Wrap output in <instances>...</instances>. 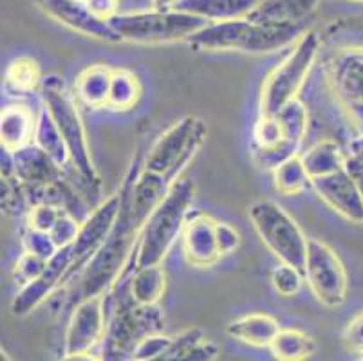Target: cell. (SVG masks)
I'll return each mask as SVG.
<instances>
[{
	"mask_svg": "<svg viewBox=\"0 0 363 361\" xmlns=\"http://www.w3.org/2000/svg\"><path fill=\"white\" fill-rule=\"evenodd\" d=\"M303 31L295 24H262L252 18L210 22L188 44L199 51H237L266 55L288 48Z\"/></svg>",
	"mask_w": 363,
	"mask_h": 361,
	"instance_id": "cell-1",
	"label": "cell"
},
{
	"mask_svg": "<svg viewBox=\"0 0 363 361\" xmlns=\"http://www.w3.org/2000/svg\"><path fill=\"white\" fill-rule=\"evenodd\" d=\"M196 199V184L188 177L177 179L172 184L168 194L157 208L147 218L140 235L134 266L136 270L147 266L163 264L164 257L170 253L172 246L181 238L183 228L192 213V204Z\"/></svg>",
	"mask_w": 363,
	"mask_h": 361,
	"instance_id": "cell-2",
	"label": "cell"
},
{
	"mask_svg": "<svg viewBox=\"0 0 363 361\" xmlns=\"http://www.w3.org/2000/svg\"><path fill=\"white\" fill-rule=\"evenodd\" d=\"M114 287L120 293H114L112 298L107 331L101 342V360L134 361V352L145 336L163 333V314L157 306H138L132 302L125 278Z\"/></svg>",
	"mask_w": 363,
	"mask_h": 361,
	"instance_id": "cell-3",
	"label": "cell"
},
{
	"mask_svg": "<svg viewBox=\"0 0 363 361\" xmlns=\"http://www.w3.org/2000/svg\"><path fill=\"white\" fill-rule=\"evenodd\" d=\"M42 107L48 109L56 127L60 130L69 150L71 167L91 190L100 188V175H98L94 161H92L91 147H89L87 132L78 111V99L72 92L67 91L65 84L58 76H48L42 84Z\"/></svg>",
	"mask_w": 363,
	"mask_h": 361,
	"instance_id": "cell-4",
	"label": "cell"
},
{
	"mask_svg": "<svg viewBox=\"0 0 363 361\" xmlns=\"http://www.w3.org/2000/svg\"><path fill=\"white\" fill-rule=\"evenodd\" d=\"M322 48V35L316 31H303L293 42L291 51L264 78L260 87V114L275 116L280 109L298 99L313 65Z\"/></svg>",
	"mask_w": 363,
	"mask_h": 361,
	"instance_id": "cell-5",
	"label": "cell"
},
{
	"mask_svg": "<svg viewBox=\"0 0 363 361\" xmlns=\"http://www.w3.org/2000/svg\"><path fill=\"white\" fill-rule=\"evenodd\" d=\"M206 20L179 9H150L140 13H120L111 26L120 42L138 45H161L190 40L206 26Z\"/></svg>",
	"mask_w": 363,
	"mask_h": 361,
	"instance_id": "cell-6",
	"label": "cell"
},
{
	"mask_svg": "<svg viewBox=\"0 0 363 361\" xmlns=\"http://www.w3.org/2000/svg\"><path fill=\"white\" fill-rule=\"evenodd\" d=\"M253 230L260 243L282 264L296 267L303 273L308 257L309 238L303 235L295 218L272 199H260L247 208Z\"/></svg>",
	"mask_w": 363,
	"mask_h": 361,
	"instance_id": "cell-7",
	"label": "cell"
},
{
	"mask_svg": "<svg viewBox=\"0 0 363 361\" xmlns=\"http://www.w3.org/2000/svg\"><path fill=\"white\" fill-rule=\"evenodd\" d=\"M323 72L329 92L358 138L363 135V45H336Z\"/></svg>",
	"mask_w": 363,
	"mask_h": 361,
	"instance_id": "cell-8",
	"label": "cell"
},
{
	"mask_svg": "<svg viewBox=\"0 0 363 361\" xmlns=\"http://www.w3.org/2000/svg\"><path fill=\"white\" fill-rule=\"evenodd\" d=\"M206 134V123L201 119L194 116L177 119L148 148L143 157V168L164 175L168 183L174 184L183 177L184 168L203 147Z\"/></svg>",
	"mask_w": 363,
	"mask_h": 361,
	"instance_id": "cell-9",
	"label": "cell"
},
{
	"mask_svg": "<svg viewBox=\"0 0 363 361\" xmlns=\"http://www.w3.org/2000/svg\"><path fill=\"white\" fill-rule=\"evenodd\" d=\"M303 278L322 306L336 309L347 300L349 277L342 258L329 244L309 238Z\"/></svg>",
	"mask_w": 363,
	"mask_h": 361,
	"instance_id": "cell-10",
	"label": "cell"
},
{
	"mask_svg": "<svg viewBox=\"0 0 363 361\" xmlns=\"http://www.w3.org/2000/svg\"><path fill=\"white\" fill-rule=\"evenodd\" d=\"M107 294L104 296L82 298L76 304L64 340V354L91 352L100 342H104L107 331Z\"/></svg>",
	"mask_w": 363,
	"mask_h": 361,
	"instance_id": "cell-11",
	"label": "cell"
},
{
	"mask_svg": "<svg viewBox=\"0 0 363 361\" xmlns=\"http://www.w3.org/2000/svg\"><path fill=\"white\" fill-rule=\"evenodd\" d=\"M121 206V197L120 191L111 197L104 199L87 217L82 221L80 231L76 235V240L72 243V267L71 273L78 270V266H87L94 255L98 253L108 235L114 230V224L118 221Z\"/></svg>",
	"mask_w": 363,
	"mask_h": 361,
	"instance_id": "cell-12",
	"label": "cell"
},
{
	"mask_svg": "<svg viewBox=\"0 0 363 361\" xmlns=\"http://www.w3.org/2000/svg\"><path fill=\"white\" fill-rule=\"evenodd\" d=\"M72 246L60 248L51 258L48 260V266L42 271L40 277H36L29 284L21 287V291L15 294L11 302V311L15 316H26L33 313L38 306L51 296L52 291L60 286L67 274H71L72 267Z\"/></svg>",
	"mask_w": 363,
	"mask_h": 361,
	"instance_id": "cell-13",
	"label": "cell"
},
{
	"mask_svg": "<svg viewBox=\"0 0 363 361\" xmlns=\"http://www.w3.org/2000/svg\"><path fill=\"white\" fill-rule=\"evenodd\" d=\"M49 18L56 20L58 24L65 26L71 31L82 36H87L100 42H120L118 35L112 29L111 22L96 18L87 9V6L78 0H33Z\"/></svg>",
	"mask_w": 363,
	"mask_h": 361,
	"instance_id": "cell-14",
	"label": "cell"
},
{
	"mask_svg": "<svg viewBox=\"0 0 363 361\" xmlns=\"http://www.w3.org/2000/svg\"><path fill=\"white\" fill-rule=\"evenodd\" d=\"M313 190L325 206L352 224H363V195L347 167L313 181Z\"/></svg>",
	"mask_w": 363,
	"mask_h": 361,
	"instance_id": "cell-15",
	"label": "cell"
},
{
	"mask_svg": "<svg viewBox=\"0 0 363 361\" xmlns=\"http://www.w3.org/2000/svg\"><path fill=\"white\" fill-rule=\"evenodd\" d=\"M217 221L203 211H194L188 217L181 233V246L188 264L194 267H212L220 258L216 233Z\"/></svg>",
	"mask_w": 363,
	"mask_h": 361,
	"instance_id": "cell-16",
	"label": "cell"
},
{
	"mask_svg": "<svg viewBox=\"0 0 363 361\" xmlns=\"http://www.w3.org/2000/svg\"><path fill=\"white\" fill-rule=\"evenodd\" d=\"M13 174L24 187H44L62 179V168L35 143L11 154Z\"/></svg>",
	"mask_w": 363,
	"mask_h": 361,
	"instance_id": "cell-17",
	"label": "cell"
},
{
	"mask_svg": "<svg viewBox=\"0 0 363 361\" xmlns=\"http://www.w3.org/2000/svg\"><path fill=\"white\" fill-rule=\"evenodd\" d=\"M36 118L33 111L26 105H8L0 114V139L2 150L16 152L28 147L35 139Z\"/></svg>",
	"mask_w": 363,
	"mask_h": 361,
	"instance_id": "cell-18",
	"label": "cell"
},
{
	"mask_svg": "<svg viewBox=\"0 0 363 361\" xmlns=\"http://www.w3.org/2000/svg\"><path fill=\"white\" fill-rule=\"evenodd\" d=\"M280 329L282 327H280L279 320L273 318L272 314L252 313L232 320L228 323L226 333L228 336L244 343V345L257 347V349L267 347L269 349Z\"/></svg>",
	"mask_w": 363,
	"mask_h": 361,
	"instance_id": "cell-19",
	"label": "cell"
},
{
	"mask_svg": "<svg viewBox=\"0 0 363 361\" xmlns=\"http://www.w3.org/2000/svg\"><path fill=\"white\" fill-rule=\"evenodd\" d=\"M259 4L260 0H177L174 9L199 16L210 24L247 18Z\"/></svg>",
	"mask_w": 363,
	"mask_h": 361,
	"instance_id": "cell-20",
	"label": "cell"
},
{
	"mask_svg": "<svg viewBox=\"0 0 363 361\" xmlns=\"http://www.w3.org/2000/svg\"><path fill=\"white\" fill-rule=\"evenodd\" d=\"M112 71L107 64H94L85 67L74 82V96L78 104L87 109H107L111 91Z\"/></svg>",
	"mask_w": 363,
	"mask_h": 361,
	"instance_id": "cell-21",
	"label": "cell"
},
{
	"mask_svg": "<svg viewBox=\"0 0 363 361\" xmlns=\"http://www.w3.org/2000/svg\"><path fill=\"white\" fill-rule=\"evenodd\" d=\"M318 4L320 0H260V4L247 18L262 24L300 26V22L308 18Z\"/></svg>",
	"mask_w": 363,
	"mask_h": 361,
	"instance_id": "cell-22",
	"label": "cell"
},
{
	"mask_svg": "<svg viewBox=\"0 0 363 361\" xmlns=\"http://www.w3.org/2000/svg\"><path fill=\"white\" fill-rule=\"evenodd\" d=\"M125 278L132 302L138 306H157L167 289V273L161 264L134 270Z\"/></svg>",
	"mask_w": 363,
	"mask_h": 361,
	"instance_id": "cell-23",
	"label": "cell"
},
{
	"mask_svg": "<svg viewBox=\"0 0 363 361\" xmlns=\"http://www.w3.org/2000/svg\"><path fill=\"white\" fill-rule=\"evenodd\" d=\"M347 159L349 154H345L342 147L333 139H322L302 155L303 167L311 175L313 181L343 170L347 167Z\"/></svg>",
	"mask_w": 363,
	"mask_h": 361,
	"instance_id": "cell-24",
	"label": "cell"
},
{
	"mask_svg": "<svg viewBox=\"0 0 363 361\" xmlns=\"http://www.w3.org/2000/svg\"><path fill=\"white\" fill-rule=\"evenodd\" d=\"M219 347L201 329H188L174 336L170 350L161 361H216Z\"/></svg>",
	"mask_w": 363,
	"mask_h": 361,
	"instance_id": "cell-25",
	"label": "cell"
},
{
	"mask_svg": "<svg viewBox=\"0 0 363 361\" xmlns=\"http://www.w3.org/2000/svg\"><path fill=\"white\" fill-rule=\"evenodd\" d=\"M40 65L29 56H21L9 62L4 71V87L13 96H28L36 89H42Z\"/></svg>",
	"mask_w": 363,
	"mask_h": 361,
	"instance_id": "cell-26",
	"label": "cell"
},
{
	"mask_svg": "<svg viewBox=\"0 0 363 361\" xmlns=\"http://www.w3.org/2000/svg\"><path fill=\"white\" fill-rule=\"evenodd\" d=\"M269 352L277 361H308L315 356L316 343L308 333L300 329H280Z\"/></svg>",
	"mask_w": 363,
	"mask_h": 361,
	"instance_id": "cell-27",
	"label": "cell"
},
{
	"mask_svg": "<svg viewBox=\"0 0 363 361\" xmlns=\"http://www.w3.org/2000/svg\"><path fill=\"white\" fill-rule=\"evenodd\" d=\"M36 116H38V118H36L35 139H33V143L38 148H42V150H44L60 168H64L67 163L71 165L69 150L67 147H65L64 138H62L60 130L56 127L55 119L51 118L48 109L42 107L40 112Z\"/></svg>",
	"mask_w": 363,
	"mask_h": 361,
	"instance_id": "cell-28",
	"label": "cell"
},
{
	"mask_svg": "<svg viewBox=\"0 0 363 361\" xmlns=\"http://www.w3.org/2000/svg\"><path fill=\"white\" fill-rule=\"evenodd\" d=\"M140 78L132 71L116 67L112 71L111 91H108L107 109L114 112H127L136 107L141 99Z\"/></svg>",
	"mask_w": 363,
	"mask_h": 361,
	"instance_id": "cell-29",
	"label": "cell"
},
{
	"mask_svg": "<svg viewBox=\"0 0 363 361\" xmlns=\"http://www.w3.org/2000/svg\"><path fill=\"white\" fill-rule=\"evenodd\" d=\"M275 190L284 195H298L313 188V179L303 167L302 155H293L272 170Z\"/></svg>",
	"mask_w": 363,
	"mask_h": 361,
	"instance_id": "cell-30",
	"label": "cell"
},
{
	"mask_svg": "<svg viewBox=\"0 0 363 361\" xmlns=\"http://www.w3.org/2000/svg\"><path fill=\"white\" fill-rule=\"evenodd\" d=\"M275 116L279 119L286 139H288L289 143L300 147L309 128V114L306 105L300 99H295V101L288 104L284 109H280Z\"/></svg>",
	"mask_w": 363,
	"mask_h": 361,
	"instance_id": "cell-31",
	"label": "cell"
},
{
	"mask_svg": "<svg viewBox=\"0 0 363 361\" xmlns=\"http://www.w3.org/2000/svg\"><path fill=\"white\" fill-rule=\"evenodd\" d=\"M303 280H306V278H303L302 271L289 266V264L280 262L279 266L272 271L273 289L284 298H291L295 296V294H298Z\"/></svg>",
	"mask_w": 363,
	"mask_h": 361,
	"instance_id": "cell-32",
	"label": "cell"
},
{
	"mask_svg": "<svg viewBox=\"0 0 363 361\" xmlns=\"http://www.w3.org/2000/svg\"><path fill=\"white\" fill-rule=\"evenodd\" d=\"M174 343V336H168L164 333H152L141 340L134 352V361H154L163 360Z\"/></svg>",
	"mask_w": 363,
	"mask_h": 361,
	"instance_id": "cell-33",
	"label": "cell"
},
{
	"mask_svg": "<svg viewBox=\"0 0 363 361\" xmlns=\"http://www.w3.org/2000/svg\"><path fill=\"white\" fill-rule=\"evenodd\" d=\"M48 266V260L38 255L31 253V251H24L21 255V258L16 260L15 264V270H13V277H15L16 284L18 286H26L29 284L31 280H35L36 277H40L42 271L45 270Z\"/></svg>",
	"mask_w": 363,
	"mask_h": 361,
	"instance_id": "cell-34",
	"label": "cell"
},
{
	"mask_svg": "<svg viewBox=\"0 0 363 361\" xmlns=\"http://www.w3.org/2000/svg\"><path fill=\"white\" fill-rule=\"evenodd\" d=\"M62 213H64V210L51 206V204H36V206H31L28 210V221L26 223H28V228H33V230L51 233Z\"/></svg>",
	"mask_w": 363,
	"mask_h": 361,
	"instance_id": "cell-35",
	"label": "cell"
},
{
	"mask_svg": "<svg viewBox=\"0 0 363 361\" xmlns=\"http://www.w3.org/2000/svg\"><path fill=\"white\" fill-rule=\"evenodd\" d=\"M22 244H24V251H31V253L38 255V257L45 258V260H49L58 251L51 235L45 233V231L33 230V228L28 226H26L24 235H22Z\"/></svg>",
	"mask_w": 363,
	"mask_h": 361,
	"instance_id": "cell-36",
	"label": "cell"
},
{
	"mask_svg": "<svg viewBox=\"0 0 363 361\" xmlns=\"http://www.w3.org/2000/svg\"><path fill=\"white\" fill-rule=\"evenodd\" d=\"M80 224L82 221L78 217L71 213H62L60 218H58V223L55 224V228L51 230V238L55 240L56 248L60 250V248H67L72 246V243L76 240V235L80 231Z\"/></svg>",
	"mask_w": 363,
	"mask_h": 361,
	"instance_id": "cell-37",
	"label": "cell"
},
{
	"mask_svg": "<svg viewBox=\"0 0 363 361\" xmlns=\"http://www.w3.org/2000/svg\"><path fill=\"white\" fill-rule=\"evenodd\" d=\"M216 233H217V244H219L220 257H228V255L235 253V251L239 250L242 238H240V233L237 231V228H233L232 224L217 221Z\"/></svg>",
	"mask_w": 363,
	"mask_h": 361,
	"instance_id": "cell-38",
	"label": "cell"
},
{
	"mask_svg": "<svg viewBox=\"0 0 363 361\" xmlns=\"http://www.w3.org/2000/svg\"><path fill=\"white\" fill-rule=\"evenodd\" d=\"M343 343L351 352L363 356V311L356 314L343 331Z\"/></svg>",
	"mask_w": 363,
	"mask_h": 361,
	"instance_id": "cell-39",
	"label": "cell"
},
{
	"mask_svg": "<svg viewBox=\"0 0 363 361\" xmlns=\"http://www.w3.org/2000/svg\"><path fill=\"white\" fill-rule=\"evenodd\" d=\"M85 6L96 18L105 22H111L114 16L120 15V0H87Z\"/></svg>",
	"mask_w": 363,
	"mask_h": 361,
	"instance_id": "cell-40",
	"label": "cell"
},
{
	"mask_svg": "<svg viewBox=\"0 0 363 361\" xmlns=\"http://www.w3.org/2000/svg\"><path fill=\"white\" fill-rule=\"evenodd\" d=\"M347 170L351 172L352 177L356 179V183H358V187H359V191H362V195H363V159L349 154Z\"/></svg>",
	"mask_w": 363,
	"mask_h": 361,
	"instance_id": "cell-41",
	"label": "cell"
},
{
	"mask_svg": "<svg viewBox=\"0 0 363 361\" xmlns=\"http://www.w3.org/2000/svg\"><path fill=\"white\" fill-rule=\"evenodd\" d=\"M58 361H104L101 356H94L92 352H78V354H64Z\"/></svg>",
	"mask_w": 363,
	"mask_h": 361,
	"instance_id": "cell-42",
	"label": "cell"
},
{
	"mask_svg": "<svg viewBox=\"0 0 363 361\" xmlns=\"http://www.w3.org/2000/svg\"><path fill=\"white\" fill-rule=\"evenodd\" d=\"M177 0H152L154 9H172Z\"/></svg>",
	"mask_w": 363,
	"mask_h": 361,
	"instance_id": "cell-43",
	"label": "cell"
},
{
	"mask_svg": "<svg viewBox=\"0 0 363 361\" xmlns=\"http://www.w3.org/2000/svg\"><path fill=\"white\" fill-rule=\"evenodd\" d=\"M351 155H356V157L363 159V135H362V138L356 139V143L352 145Z\"/></svg>",
	"mask_w": 363,
	"mask_h": 361,
	"instance_id": "cell-44",
	"label": "cell"
},
{
	"mask_svg": "<svg viewBox=\"0 0 363 361\" xmlns=\"http://www.w3.org/2000/svg\"><path fill=\"white\" fill-rule=\"evenodd\" d=\"M0 361H13V360L9 357L8 352H4V350H2V354H0Z\"/></svg>",
	"mask_w": 363,
	"mask_h": 361,
	"instance_id": "cell-45",
	"label": "cell"
},
{
	"mask_svg": "<svg viewBox=\"0 0 363 361\" xmlns=\"http://www.w3.org/2000/svg\"><path fill=\"white\" fill-rule=\"evenodd\" d=\"M78 2H82V4H85V2H87V0H78Z\"/></svg>",
	"mask_w": 363,
	"mask_h": 361,
	"instance_id": "cell-46",
	"label": "cell"
},
{
	"mask_svg": "<svg viewBox=\"0 0 363 361\" xmlns=\"http://www.w3.org/2000/svg\"><path fill=\"white\" fill-rule=\"evenodd\" d=\"M352 2H363V0H352Z\"/></svg>",
	"mask_w": 363,
	"mask_h": 361,
	"instance_id": "cell-47",
	"label": "cell"
},
{
	"mask_svg": "<svg viewBox=\"0 0 363 361\" xmlns=\"http://www.w3.org/2000/svg\"><path fill=\"white\" fill-rule=\"evenodd\" d=\"M154 361H161V360H154Z\"/></svg>",
	"mask_w": 363,
	"mask_h": 361,
	"instance_id": "cell-48",
	"label": "cell"
},
{
	"mask_svg": "<svg viewBox=\"0 0 363 361\" xmlns=\"http://www.w3.org/2000/svg\"><path fill=\"white\" fill-rule=\"evenodd\" d=\"M359 361H363V357H362V360H359Z\"/></svg>",
	"mask_w": 363,
	"mask_h": 361,
	"instance_id": "cell-49",
	"label": "cell"
}]
</instances>
